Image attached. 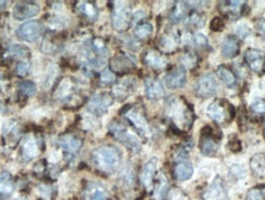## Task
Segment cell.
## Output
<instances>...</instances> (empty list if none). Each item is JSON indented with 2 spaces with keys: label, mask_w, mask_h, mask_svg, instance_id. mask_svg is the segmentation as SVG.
<instances>
[{
  "label": "cell",
  "mask_w": 265,
  "mask_h": 200,
  "mask_svg": "<svg viewBox=\"0 0 265 200\" xmlns=\"http://www.w3.org/2000/svg\"><path fill=\"white\" fill-rule=\"evenodd\" d=\"M166 113L180 129L188 130L194 122V114L189 103L180 97H172L167 101Z\"/></svg>",
  "instance_id": "obj_1"
},
{
  "label": "cell",
  "mask_w": 265,
  "mask_h": 200,
  "mask_svg": "<svg viewBox=\"0 0 265 200\" xmlns=\"http://www.w3.org/2000/svg\"><path fill=\"white\" fill-rule=\"evenodd\" d=\"M91 158L93 165L98 171L112 173L119 167L121 154L119 149L113 145H104L93 150Z\"/></svg>",
  "instance_id": "obj_2"
},
{
  "label": "cell",
  "mask_w": 265,
  "mask_h": 200,
  "mask_svg": "<svg viewBox=\"0 0 265 200\" xmlns=\"http://www.w3.org/2000/svg\"><path fill=\"white\" fill-rule=\"evenodd\" d=\"M207 113L216 124L226 126V124H230L233 121L236 111L235 107L231 105V102L226 101V99L219 98L215 99L214 102H211L209 105Z\"/></svg>",
  "instance_id": "obj_3"
},
{
  "label": "cell",
  "mask_w": 265,
  "mask_h": 200,
  "mask_svg": "<svg viewBox=\"0 0 265 200\" xmlns=\"http://www.w3.org/2000/svg\"><path fill=\"white\" fill-rule=\"evenodd\" d=\"M110 132L118 142H120L123 145H126L128 149L134 152H138L141 149V143H140L139 136L135 133L128 128L126 124L121 122H112L110 126Z\"/></svg>",
  "instance_id": "obj_4"
},
{
  "label": "cell",
  "mask_w": 265,
  "mask_h": 200,
  "mask_svg": "<svg viewBox=\"0 0 265 200\" xmlns=\"http://www.w3.org/2000/svg\"><path fill=\"white\" fill-rule=\"evenodd\" d=\"M124 115H126L128 121L132 122V124L136 128L138 132L144 134V135H149L150 134V127H149L148 118H146L144 111H142V108L140 106H129Z\"/></svg>",
  "instance_id": "obj_5"
},
{
  "label": "cell",
  "mask_w": 265,
  "mask_h": 200,
  "mask_svg": "<svg viewBox=\"0 0 265 200\" xmlns=\"http://www.w3.org/2000/svg\"><path fill=\"white\" fill-rule=\"evenodd\" d=\"M113 14H112V25L117 31H124L128 29L132 18V12L127 3L117 2L114 3Z\"/></svg>",
  "instance_id": "obj_6"
},
{
  "label": "cell",
  "mask_w": 265,
  "mask_h": 200,
  "mask_svg": "<svg viewBox=\"0 0 265 200\" xmlns=\"http://www.w3.org/2000/svg\"><path fill=\"white\" fill-rule=\"evenodd\" d=\"M195 95L199 97L208 98L215 95L217 91V81L213 74H204L195 81L194 85Z\"/></svg>",
  "instance_id": "obj_7"
},
{
  "label": "cell",
  "mask_w": 265,
  "mask_h": 200,
  "mask_svg": "<svg viewBox=\"0 0 265 200\" xmlns=\"http://www.w3.org/2000/svg\"><path fill=\"white\" fill-rule=\"evenodd\" d=\"M113 103V97L107 92H99L92 96L89 103H87V109L91 112L92 114L102 115L108 111Z\"/></svg>",
  "instance_id": "obj_8"
},
{
  "label": "cell",
  "mask_w": 265,
  "mask_h": 200,
  "mask_svg": "<svg viewBox=\"0 0 265 200\" xmlns=\"http://www.w3.org/2000/svg\"><path fill=\"white\" fill-rule=\"evenodd\" d=\"M43 26L37 21H27L21 25L16 31L17 37L24 42H35L42 36Z\"/></svg>",
  "instance_id": "obj_9"
},
{
  "label": "cell",
  "mask_w": 265,
  "mask_h": 200,
  "mask_svg": "<svg viewBox=\"0 0 265 200\" xmlns=\"http://www.w3.org/2000/svg\"><path fill=\"white\" fill-rule=\"evenodd\" d=\"M247 9V3L235 0V2H220L219 3V10L223 16L229 18V20H238L239 17L243 16Z\"/></svg>",
  "instance_id": "obj_10"
},
{
  "label": "cell",
  "mask_w": 265,
  "mask_h": 200,
  "mask_svg": "<svg viewBox=\"0 0 265 200\" xmlns=\"http://www.w3.org/2000/svg\"><path fill=\"white\" fill-rule=\"evenodd\" d=\"M202 199L204 200H229V193L223 183L222 178H215L214 182L205 189L202 193Z\"/></svg>",
  "instance_id": "obj_11"
},
{
  "label": "cell",
  "mask_w": 265,
  "mask_h": 200,
  "mask_svg": "<svg viewBox=\"0 0 265 200\" xmlns=\"http://www.w3.org/2000/svg\"><path fill=\"white\" fill-rule=\"evenodd\" d=\"M244 61L248 68L254 73L261 74L265 70V53L260 49H247L244 53Z\"/></svg>",
  "instance_id": "obj_12"
},
{
  "label": "cell",
  "mask_w": 265,
  "mask_h": 200,
  "mask_svg": "<svg viewBox=\"0 0 265 200\" xmlns=\"http://www.w3.org/2000/svg\"><path fill=\"white\" fill-rule=\"evenodd\" d=\"M38 12L39 5L36 4V3H17V4L14 6V9H12L14 17L17 18V20H27V18L36 16Z\"/></svg>",
  "instance_id": "obj_13"
},
{
  "label": "cell",
  "mask_w": 265,
  "mask_h": 200,
  "mask_svg": "<svg viewBox=\"0 0 265 200\" xmlns=\"http://www.w3.org/2000/svg\"><path fill=\"white\" fill-rule=\"evenodd\" d=\"M199 148H200V151L202 155L215 156L216 155L217 150H219V142H217L216 136H215L213 133L210 132L207 133L205 130H202Z\"/></svg>",
  "instance_id": "obj_14"
},
{
  "label": "cell",
  "mask_w": 265,
  "mask_h": 200,
  "mask_svg": "<svg viewBox=\"0 0 265 200\" xmlns=\"http://www.w3.org/2000/svg\"><path fill=\"white\" fill-rule=\"evenodd\" d=\"M165 83L168 89L177 90L182 89L187 83V74L183 68H176L172 71H170L165 77Z\"/></svg>",
  "instance_id": "obj_15"
},
{
  "label": "cell",
  "mask_w": 265,
  "mask_h": 200,
  "mask_svg": "<svg viewBox=\"0 0 265 200\" xmlns=\"http://www.w3.org/2000/svg\"><path fill=\"white\" fill-rule=\"evenodd\" d=\"M156 172H157V160H156V158H151V160L145 165L144 168H142L141 176H140L142 186L148 190H151L152 187H154Z\"/></svg>",
  "instance_id": "obj_16"
},
{
  "label": "cell",
  "mask_w": 265,
  "mask_h": 200,
  "mask_svg": "<svg viewBox=\"0 0 265 200\" xmlns=\"http://www.w3.org/2000/svg\"><path fill=\"white\" fill-rule=\"evenodd\" d=\"M145 93L149 98L151 99H158L165 96V87L162 85L160 80L154 79V77H149L144 83Z\"/></svg>",
  "instance_id": "obj_17"
},
{
  "label": "cell",
  "mask_w": 265,
  "mask_h": 200,
  "mask_svg": "<svg viewBox=\"0 0 265 200\" xmlns=\"http://www.w3.org/2000/svg\"><path fill=\"white\" fill-rule=\"evenodd\" d=\"M144 63L156 70H161L167 67V58L160 52L150 49L144 54Z\"/></svg>",
  "instance_id": "obj_18"
},
{
  "label": "cell",
  "mask_w": 265,
  "mask_h": 200,
  "mask_svg": "<svg viewBox=\"0 0 265 200\" xmlns=\"http://www.w3.org/2000/svg\"><path fill=\"white\" fill-rule=\"evenodd\" d=\"M132 69H134V63L127 57V55L118 54L115 55L114 58H112L111 70L113 71V73L126 74V73H129Z\"/></svg>",
  "instance_id": "obj_19"
},
{
  "label": "cell",
  "mask_w": 265,
  "mask_h": 200,
  "mask_svg": "<svg viewBox=\"0 0 265 200\" xmlns=\"http://www.w3.org/2000/svg\"><path fill=\"white\" fill-rule=\"evenodd\" d=\"M134 87H135V80L129 77V79L123 80L121 83H118L117 85L113 87V95L115 98L124 99L128 96L132 95Z\"/></svg>",
  "instance_id": "obj_20"
},
{
  "label": "cell",
  "mask_w": 265,
  "mask_h": 200,
  "mask_svg": "<svg viewBox=\"0 0 265 200\" xmlns=\"http://www.w3.org/2000/svg\"><path fill=\"white\" fill-rule=\"evenodd\" d=\"M58 145L69 154H76L83 146V142L74 135H64L58 139Z\"/></svg>",
  "instance_id": "obj_21"
},
{
  "label": "cell",
  "mask_w": 265,
  "mask_h": 200,
  "mask_svg": "<svg viewBox=\"0 0 265 200\" xmlns=\"http://www.w3.org/2000/svg\"><path fill=\"white\" fill-rule=\"evenodd\" d=\"M39 154V146L32 135L27 136L23 144V156L25 160H32Z\"/></svg>",
  "instance_id": "obj_22"
},
{
  "label": "cell",
  "mask_w": 265,
  "mask_h": 200,
  "mask_svg": "<svg viewBox=\"0 0 265 200\" xmlns=\"http://www.w3.org/2000/svg\"><path fill=\"white\" fill-rule=\"evenodd\" d=\"M221 51L226 58H233L239 53V42L235 36H229L223 39Z\"/></svg>",
  "instance_id": "obj_23"
},
{
  "label": "cell",
  "mask_w": 265,
  "mask_h": 200,
  "mask_svg": "<svg viewBox=\"0 0 265 200\" xmlns=\"http://www.w3.org/2000/svg\"><path fill=\"white\" fill-rule=\"evenodd\" d=\"M174 177L178 181H187L193 176V165L188 160L177 162L173 170Z\"/></svg>",
  "instance_id": "obj_24"
},
{
  "label": "cell",
  "mask_w": 265,
  "mask_h": 200,
  "mask_svg": "<svg viewBox=\"0 0 265 200\" xmlns=\"http://www.w3.org/2000/svg\"><path fill=\"white\" fill-rule=\"evenodd\" d=\"M14 179L9 172L0 173V198H6L14 192Z\"/></svg>",
  "instance_id": "obj_25"
},
{
  "label": "cell",
  "mask_w": 265,
  "mask_h": 200,
  "mask_svg": "<svg viewBox=\"0 0 265 200\" xmlns=\"http://www.w3.org/2000/svg\"><path fill=\"white\" fill-rule=\"evenodd\" d=\"M251 170L258 178H265V154H255L251 158Z\"/></svg>",
  "instance_id": "obj_26"
},
{
  "label": "cell",
  "mask_w": 265,
  "mask_h": 200,
  "mask_svg": "<svg viewBox=\"0 0 265 200\" xmlns=\"http://www.w3.org/2000/svg\"><path fill=\"white\" fill-rule=\"evenodd\" d=\"M189 8V3H177V4L174 5L172 12H171V20L174 21V23H179V21L185 20L186 17H188Z\"/></svg>",
  "instance_id": "obj_27"
},
{
  "label": "cell",
  "mask_w": 265,
  "mask_h": 200,
  "mask_svg": "<svg viewBox=\"0 0 265 200\" xmlns=\"http://www.w3.org/2000/svg\"><path fill=\"white\" fill-rule=\"evenodd\" d=\"M217 76L225 83L226 86L235 87L237 85V77L235 73H233L230 68L225 67V65H220V67L217 68Z\"/></svg>",
  "instance_id": "obj_28"
},
{
  "label": "cell",
  "mask_w": 265,
  "mask_h": 200,
  "mask_svg": "<svg viewBox=\"0 0 265 200\" xmlns=\"http://www.w3.org/2000/svg\"><path fill=\"white\" fill-rule=\"evenodd\" d=\"M85 200H108L107 190L99 184H91L87 189Z\"/></svg>",
  "instance_id": "obj_29"
},
{
  "label": "cell",
  "mask_w": 265,
  "mask_h": 200,
  "mask_svg": "<svg viewBox=\"0 0 265 200\" xmlns=\"http://www.w3.org/2000/svg\"><path fill=\"white\" fill-rule=\"evenodd\" d=\"M79 11L83 15L89 18V20H96L97 18L98 11L96 5L93 3H89V2H81L79 3Z\"/></svg>",
  "instance_id": "obj_30"
},
{
  "label": "cell",
  "mask_w": 265,
  "mask_h": 200,
  "mask_svg": "<svg viewBox=\"0 0 265 200\" xmlns=\"http://www.w3.org/2000/svg\"><path fill=\"white\" fill-rule=\"evenodd\" d=\"M178 41L172 34H164L160 39V46L165 52H173L177 48Z\"/></svg>",
  "instance_id": "obj_31"
},
{
  "label": "cell",
  "mask_w": 265,
  "mask_h": 200,
  "mask_svg": "<svg viewBox=\"0 0 265 200\" xmlns=\"http://www.w3.org/2000/svg\"><path fill=\"white\" fill-rule=\"evenodd\" d=\"M152 30L154 29H152L151 24L142 23V24H139L138 26L135 27V30H134V34H135V36L140 39H145V38H148V37L151 36Z\"/></svg>",
  "instance_id": "obj_32"
},
{
  "label": "cell",
  "mask_w": 265,
  "mask_h": 200,
  "mask_svg": "<svg viewBox=\"0 0 265 200\" xmlns=\"http://www.w3.org/2000/svg\"><path fill=\"white\" fill-rule=\"evenodd\" d=\"M6 54H8L9 57H12V58H25L30 54V49L25 46L15 45L9 48V51Z\"/></svg>",
  "instance_id": "obj_33"
},
{
  "label": "cell",
  "mask_w": 265,
  "mask_h": 200,
  "mask_svg": "<svg viewBox=\"0 0 265 200\" xmlns=\"http://www.w3.org/2000/svg\"><path fill=\"white\" fill-rule=\"evenodd\" d=\"M251 112L254 115H265V99L258 98L252 103Z\"/></svg>",
  "instance_id": "obj_34"
},
{
  "label": "cell",
  "mask_w": 265,
  "mask_h": 200,
  "mask_svg": "<svg viewBox=\"0 0 265 200\" xmlns=\"http://www.w3.org/2000/svg\"><path fill=\"white\" fill-rule=\"evenodd\" d=\"M265 199V188L263 187H258L253 188L248 192L246 200H264Z\"/></svg>",
  "instance_id": "obj_35"
},
{
  "label": "cell",
  "mask_w": 265,
  "mask_h": 200,
  "mask_svg": "<svg viewBox=\"0 0 265 200\" xmlns=\"http://www.w3.org/2000/svg\"><path fill=\"white\" fill-rule=\"evenodd\" d=\"M167 200H190V198L182 189L172 188L167 193Z\"/></svg>",
  "instance_id": "obj_36"
},
{
  "label": "cell",
  "mask_w": 265,
  "mask_h": 200,
  "mask_svg": "<svg viewBox=\"0 0 265 200\" xmlns=\"http://www.w3.org/2000/svg\"><path fill=\"white\" fill-rule=\"evenodd\" d=\"M37 87L35 84L32 83V81H24V83H21L20 85V92L24 93V95L26 96H32L35 95Z\"/></svg>",
  "instance_id": "obj_37"
},
{
  "label": "cell",
  "mask_w": 265,
  "mask_h": 200,
  "mask_svg": "<svg viewBox=\"0 0 265 200\" xmlns=\"http://www.w3.org/2000/svg\"><path fill=\"white\" fill-rule=\"evenodd\" d=\"M99 80H101V83L104 84V85L113 84L115 83V74L111 70V69H105V70L102 71L101 76H99Z\"/></svg>",
  "instance_id": "obj_38"
},
{
  "label": "cell",
  "mask_w": 265,
  "mask_h": 200,
  "mask_svg": "<svg viewBox=\"0 0 265 200\" xmlns=\"http://www.w3.org/2000/svg\"><path fill=\"white\" fill-rule=\"evenodd\" d=\"M196 57L193 53H187V54H185L182 57V63H183V67L188 68V69H192L194 65L196 64Z\"/></svg>",
  "instance_id": "obj_39"
},
{
  "label": "cell",
  "mask_w": 265,
  "mask_h": 200,
  "mask_svg": "<svg viewBox=\"0 0 265 200\" xmlns=\"http://www.w3.org/2000/svg\"><path fill=\"white\" fill-rule=\"evenodd\" d=\"M193 42L195 43L198 47H204V48H207L209 47V39L207 36H204L202 33H196L193 36Z\"/></svg>",
  "instance_id": "obj_40"
},
{
  "label": "cell",
  "mask_w": 265,
  "mask_h": 200,
  "mask_svg": "<svg viewBox=\"0 0 265 200\" xmlns=\"http://www.w3.org/2000/svg\"><path fill=\"white\" fill-rule=\"evenodd\" d=\"M210 29L215 31V32H220L225 29V24H223L222 18L221 17H214L210 23Z\"/></svg>",
  "instance_id": "obj_41"
},
{
  "label": "cell",
  "mask_w": 265,
  "mask_h": 200,
  "mask_svg": "<svg viewBox=\"0 0 265 200\" xmlns=\"http://www.w3.org/2000/svg\"><path fill=\"white\" fill-rule=\"evenodd\" d=\"M189 16V23L195 25V26H202L204 23V18H202L201 14H199L198 11H193L192 14L188 15Z\"/></svg>",
  "instance_id": "obj_42"
},
{
  "label": "cell",
  "mask_w": 265,
  "mask_h": 200,
  "mask_svg": "<svg viewBox=\"0 0 265 200\" xmlns=\"http://www.w3.org/2000/svg\"><path fill=\"white\" fill-rule=\"evenodd\" d=\"M257 30L261 36V38L265 41V18H260V20L257 21Z\"/></svg>",
  "instance_id": "obj_43"
},
{
  "label": "cell",
  "mask_w": 265,
  "mask_h": 200,
  "mask_svg": "<svg viewBox=\"0 0 265 200\" xmlns=\"http://www.w3.org/2000/svg\"><path fill=\"white\" fill-rule=\"evenodd\" d=\"M30 64L29 63H20L17 65V74L18 75H26L27 71H29Z\"/></svg>",
  "instance_id": "obj_44"
},
{
  "label": "cell",
  "mask_w": 265,
  "mask_h": 200,
  "mask_svg": "<svg viewBox=\"0 0 265 200\" xmlns=\"http://www.w3.org/2000/svg\"><path fill=\"white\" fill-rule=\"evenodd\" d=\"M6 5V2H0V9H3Z\"/></svg>",
  "instance_id": "obj_45"
},
{
  "label": "cell",
  "mask_w": 265,
  "mask_h": 200,
  "mask_svg": "<svg viewBox=\"0 0 265 200\" xmlns=\"http://www.w3.org/2000/svg\"><path fill=\"white\" fill-rule=\"evenodd\" d=\"M264 137H265V129H264Z\"/></svg>",
  "instance_id": "obj_46"
}]
</instances>
